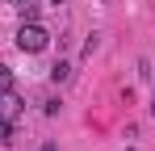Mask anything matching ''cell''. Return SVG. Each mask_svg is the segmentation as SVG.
<instances>
[{
    "label": "cell",
    "instance_id": "obj_1",
    "mask_svg": "<svg viewBox=\"0 0 155 151\" xmlns=\"http://www.w3.org/2000/svg\"><path fill=\"white\" fill-rule=\"evenodd\" d=\"M46 42H51V34H46L38 21H21V29H17V50L38 55V50H46Z\"/></svg>",
    "mask_w": 155,
    "mask_h": 151
},
{
    "label": "cell",
    "instance_id": "obj_2",
    "mask_svg": "<svg viewBox=\"0 0 155 151\" xmlns=\"http://www.w3.org/2000/svg\"><path fill=\"white\" fill-rule=\"evenodd\" d=\"M17 113H21V97H17L13 88H8V92H0V118H8V122H13Z\"/></svg>",
    "mask_w": 155,
    "mask_h": 151
},
{
    "label": "cell",
    "instance_id": "obj_3",
    "mask_svg": "<svg viewBox=\"0 0 155 151\" xmlns=\"http://www.w3.org/2000/svg\"><path fill=\"white\" fill-rule=\"evenodd\" d=\"M17 13H21V21H38V4H34V0L17 4Z\"/></svg>",
    "mask_w": 155,
    "mask_h": 151
},
{
    "label": "cell",
    "instance_id": "obj_4",
    "mask_svg": "<svg viewBox=\"0 0 155 151\" xmlns=\"http://www.w3.org/2000/svg\"><path fill=\"white\" fill-rule=\"evenodd\" d=\"M8 88H13V67L0 63V92H8Z\"/></svg>",
    "mask_w": 155,
    "mask_h": 151
},
{
    "label": "cell",
    "instance_id": "obj_5",
    "mask_svg": "<svg viewBox=\"0 0 155 151\" xmlns=\"http://www.w3.org/2000/svg\"><path fill=\"white\" fill-rule=\"evenodd\" d=\"M0 143H13V122L0 118Z\"/></svg>",
    "mask_w": 155,
    "mask_h": 151
},
{
    "label": "cell",
    "instance_id": "obj_6",
    "mask_svg": "<svg viewBox=\"0 0 155 151\" xmlns=\"http://www.w3.org/2000/svg\"><path fill=\"white\" fill-rule=\"evenodd\" d=\"M67 76H71L67 63H54V67H51V80H67Z\"/></svg>",
    "mask_w": 155,
    "mask_h": 151
},
{
    "label": "cell",
    "instance_id": "obj_7",
    "mask_svg": "<svg viewBox=\"0 0 155 151\" xmlns=\"http://www.w3.org/2000/svg\"><path fill=\"white\" fill-rule=\"evenodd\" d=\"M42 151H59V147H54V143H42Z\"/></svg>",
    "mask_w": 155,
    "mask_h": 151
},
{
    "label": "cell",
    "instance_id": "obj_8",
    "mask_svg": "<svg viewBox=\"0 0 155 151\" xmlns=\"http://www.w3.org/2000/svg\"><path fill=\"white\" fill-rule=\"evenodd\" d=\"M13 4H25V0H13Z\"/></svg>",
    "mask_w": 155,
    "mask_h": 151
},
{
    "label": "cell",
    "instance_id": "obj_9",
    "mask_svg": "<svg viewBox=\"0 0 155 151\" xmlns=\"http://www.w3.org/2000/svg\"><path fill=\"white\" fill-rule=\"evenodd\" d=\"M151 113H155V101H151Z\"/></svg>",
    "mask_w": 155,
    "mask_h": 151
},
{
    "label": "cell",
    "instance_id": "obj_10",
    "mask_svg": "<svg viewBox=\"0 0 155 151\" xmlns=\"http://www.w3.org/2000/svg\"><path fill=\"white\" fill-rule=\"evenodd\" d=\"M54 4H63V0H54Z\"/></svg>",
    "mask_w": 155,
    "mask_h": 151
}]
</instances>
